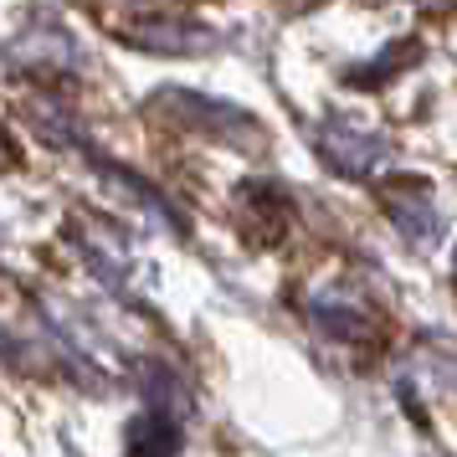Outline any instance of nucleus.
Masks as SVG:
<instances>
[{
	"label": "nucleus",
	"instance_id": "1",
	"mask_svg": "<svg viewBox=\"0 0 457 457\" xmlns=\"http://www.w3.org/2000/svg\"><path fill=\"white\" fill-rule=\"evenodd\" d=\"M154 113H165L170 124H180V129H195V134H211V139H221V145H237V149H247V145H262V134H257V119H247L242 108H227V104H216V98H201V93H154Z\"/></svg>",
	"mask_w": 457,
	"mask_h": 457
},
{
	"label": "nucleus",
	"instance_id": "6",
	"mask_svg": "<svg viewBox=\"0 0 457 457\" xmlns=\"http://www.w3.org/2000/svg\"><path fill=\"white\" fill-rule=\"evenodd\" d=\"M313 324L324 334H334V339H360V334L370 329V319L354 309V303H345V298H313Z\"/></svg>",
	"mask_w": 457,
	"mask_h": 457
},
{
	"label": "nucleus",
	"instance_id": "2",
	"mask_svg": "<svg viewBox=\"0 0 457 457\" xmlns=\"http://www.w3.org/2000/svg\"><path fill=\"white\" fill-rule=\"evenodd\" d=\"M324 154L339 175H370V165L386 154V139L370 134V129H354L350 119H334L324 129Z\"/></svg>",
	"mask_w": 457,
	"mask_h": 457
},
{
	"label": "nucleus",
	"instance_id": "7",
	"mask_svg": "<svg viewBox=\"0 0 457 457\" xmlns=\"http://www.w3.org/2000/svg\"><path fill=\"white\" fill-rule=\"evenodd\" d=\"M453 283H457V257H453Z\"/></svg>",
	"mask_w": 457,
	"mask_h": 457
},
{
	"label": "nucleus",
	"instance_id": "5",
	"mask_svg": "<svg viewBox=\"0 0 457 457\" xmlns=\"http://www.w3.org/2000/svg\"><path fill=\"white\" fill-rule=\"evenodd\" d=\"M129 31L139 37V46H170V52H190L195 42H206V31L186 16H165V11H149V16H129Z\"/></svg>",
	"mask_w": 457,
	"mask_h": 457
},
{
	"label": "nucleus",
	"instance_id": "4",
	"mask_svg": "<svg viewBox=\"0 0 457 457\" xmlns=\"http://www.w3.org/2000/svg\"><path fill=\"white\" fill-rule=\"evenodd\" d=\"M175 447H180V416L149 406L129 421V457H175Z\"/></svg>",
	"mask_w": 457,
	"mask_h": 457
},
{
	"label": "nucleus",
	"instance_id": "3",
	"mask_svg": "<svg viewBox=\"0 0 457 457\" xmlns=\"http://www.w3.org/2000/svg\"><path fill=\"white\" fill-rule=\"evenodd\" d=\"M380 195H386V211L395 216V227L406 231L416 247H421V242H432L436 231H442L436 206L427 201V190H421V186H411V180H395V186H386Z\"/></svg>",
	"mask_w": 457,
	"mask_h": 457
}]
</instances>
